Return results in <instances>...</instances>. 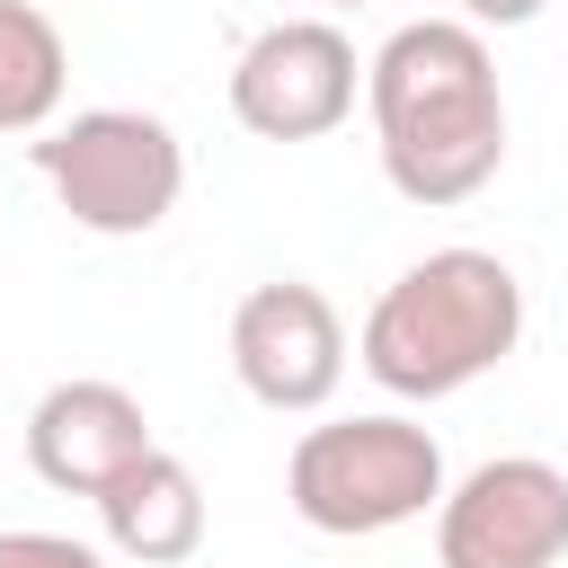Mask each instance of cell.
<instances>
[{"mask_svg": "<svg viewBox=\"0 0 568 568\" xmlns=\"http://www.w3.org/2000/svg\"><path fill=\"white\" fill-rule=\"evenodd\" d=\"M0 568H106L98 541H71V532H0Z\"/></svg>", "mask_w": 568, "mask_h": 568, "instance_id": "8fae6325", "label": "cell"}, {"mask_svg": "<svg viewBox=\"0 0 568 568\" xmlns=\"http://www.w3.org/2000/svg\"><path fill=\"white\" fill-rule=\"evenodd\" d=\"M453 9H462V27H479V36H488V27H532L550 0H453Z\"/></svg>", "mask_w": 568, "mask_h": 568, "instance_id": "7c38bea8", "label": "cell"}, {"mask_svg": "<svg viewBox=\"0 0 568 568\" xmlns=\"http://www.w3.org/2000/svg\"><path fill=\"white\" fill-rule=\"evenodd\" d=\"M568 559V470L541 453H497L435 497V568H559Z\"/></svg>", "mask_w": 568, "mask_h": 568, "instance_id": "8992f818", "label": "cell"}, {"mask_svg": "<svg viewBox=\"0 0 568 568\" xmlns=\"http://www.w3.org/2000/svg\"><path fill=\"white\" fill-rule=\"evenodd\" d=\"M364 106H373L382 178L408 204H470L506 160L497 53L462 18H408L364 62Z\"/></svg>", "mask_w": 568, "mask_h": 568, "instance_id": "6da1fadb", "label": "cell"}, {"mask_svg": "<svg viewBox=\"0 0 568 568\" xmlns=\"http://www.w3.org/2000/svg\"><path fill=\"white\" fill-rule=\"evenodd\" d=\"M320 9H364V0H320Z\"/></svg>", "mask_w": 568, "mask_h": 568, "instance_id": "4fadbf2b", "label": "cell"}, {"mask_svg": "<svg viewBox=\"0 0 568 568\" xmlns=\"http://www.w3.org/2000/svg\"><path fill=\"white\" fill-rule=\"evenodd\" d=\"M524 346V284L506 257L488 248H435L408 275L382 284V302L364 311L355 364L390 390V399H453L479 373H497Z\"/></svg>", "mask_w": 568, "mask_h": 568, "instance_id": "7a4b0ae2", "label": "cell"}, {"mask_svg": "<svg viewBox=\"0 0 568 568\" xmlns=\"http://www.w3.org/2000/svg\"><path fill=\"white\" fill-rule=\"evenodd\" d=\"M62 89H71L62 27L36 0H0V133H44L62 115Z\"/></svg>", "mask_w": 568, "mask_h": 568, "instance_id": "30bf717a", "label": "cell"}, {"mask_svg": "<svg viewBox=\"0 0 568 568\" xmlns=\"http://www.w3.org/2000/svg\"><path fill=\"white\" fill-rule=\"evenodd\" d=\"M284 497L311 532H337V541H364V532H390V524H417L435 497H444V444L382 408V417H328V426H302L293 462H284Z\"/></svg>", "mask_w": 568, "mask_h": 568, "instance_id": "3957f363", "label": "cell"}, {"mask_svg": "<svg viewBox=\"0 0 568 568\" xmlns=\"http://www.w3.org/2000/svg\"><path fill=\"white\" fill-rule=\"evenodd\" d=\"M27 160L53 186V204L98 240H142L186 195V151L142 106H80L71 124H44L27 142Z\"/></svg>", "mask_w": 568, "mask_h": 568, "instance_id": "277c9868", "label": "cell"}, {"mask_svg": "<svg viewBox=\"0 0 568 568\" xmlns=\"http://www.w3.org/2000/svg\"><path fill=\"white\" fill-rule=\"evenodd\" d=\"M151 453V417L124 382H53L36 408H27V470L62 497H98L115 470H133Z\"/></svg>", "mask_w": 568, "mask_h": 568, "instance_id": "ba28073f", "label": "cell"}, {"mask_svg": "<svg viewBox=\"0 0 568 568\" xmlns=\"http://www.w3.org/2000/svg\"><path fill=\"white\" fill-rule=\"evenodd\" d=\"M231 373L275 417L328 408L337 382H346V320H337V302L320 284H302V275L240 293V311H231Z\"/></svg>", "mask_w": 568, "mask_h": 568, "instance_id": "52a82bcc", "label": "cell"}, {"mask_svg": "<svg viewBox=\"0 0 568 568\" xmlns=\"http://www.w3.org/2000/svg\"><path fill=\"white\" fill-rule=\"evenodd\" d=\"M98 532H106V550L133 559V568H178V559H195V550H204V488H195V470H186L169 444H151L133 470H115V479L98 488Z\"/></svg>", "mask_w": 568, "mask_h": 568, "instance_id": "9c48e42d", "label": "cell"}, {"mask_svg": "<svg viewBox=\"0 0 568 568\" xmlns=\"http://www.w3.org/2000/svg\"><path fill=\"white\" fill-rule=\"evenodd\" d=\"M355 89H364V62H355V36L337 18H275L231 62V115L257 142H320V133H337L355 115Z\"/></svg>", "mask_w": 568, "mask_h": 568, "instance_id": "5b68a950", "label": "cell"}]
</instances>
